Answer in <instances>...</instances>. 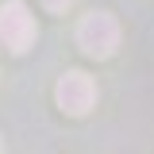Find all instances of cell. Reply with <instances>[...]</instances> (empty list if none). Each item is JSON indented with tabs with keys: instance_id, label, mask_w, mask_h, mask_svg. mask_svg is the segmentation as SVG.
Returning <instances> with one entry per match:
<instances>
[{
	"instance_id": "obj_1",
	"label": "cell",
	"mask_w": 154,
	"mask_h": 154,
	"mask_svg": "<svg viewBox=\"0 0 154 154\" xmlns=\"http://www.w3.org/2000/svg\"><path fill=\"white\" fill-rule=\"evenodd\" d=\"M77 46L89 58H112L119 46V23L108 12H89L77 23Z\"/></svg>"
},
{
	"instance_id": "obj_2",
	"label": "cell",
	"mask_w": 154,
	"mask_h": 154,
	"mask_svg": "<svg viewBox=\"0 0 154 154\" xmlns=\"http://www.w3.org/2000/svg\"><path fill=\"white\" fill-rule=\"evenodd\" d=\"M0 42L12 54H23L35 42V16L27 12L23 0H4L0 4Z\"/></svg>"
},
{
	"instance_id": "obj_3",
	"label": "cell",
	"mask_w": 154,
	"mask_h": 154,
	"mask_svg": "<svg viewBox=\"0 0 154 154\" xmlns=\"http://www.w3.org/2000/svg\"><path fill=\"white\" fill-rule=\"evenodd\" d=\"M58 108L69 116H85L89 108L96 104V85L89 73H81V69H69V73H62V81H58Z\"/></svg>"
},
{
	"instance_id": "obj_4",
	"label": "cell",
	"mask_w": 154,
	"mask_h": 154,
	"mask_svg": "<svg viewBox=\"0 0 154 154\" xmlns=\"http://www.w3.org/2000/svg\"><path fill=\"white\" fill-rule=\"evenodd\" d=\"M42 4H46V8H50V12H66V8H69V4H73V0H42Z\"/></svg>"
}]
</instances>
